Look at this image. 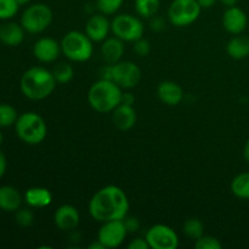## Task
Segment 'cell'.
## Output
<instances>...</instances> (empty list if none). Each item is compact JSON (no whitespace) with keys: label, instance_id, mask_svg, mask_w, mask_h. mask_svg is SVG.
Listing matches in <instances>:
<instances>
[{"label":"cell","instance_id":"1","mask_svg":"<svg viewBox=\"0 0 249 249\" xmlns=\"http://www.w3.org/2000/svg\"><path fill=\"white\" fill-rule=\"evenodd\" d=\"M129 199L125 192L116 185H108L94 194L89 202V213L94 220L106 223L123 220L129 212Z\"/></svg>","mask_w":249,"mask_h":249},{"label":"cell","instance_id":"2","mask_svg":"<svg viewBox=\"0 0 249 249\" xmlns=\"http://www.w3.org/2000/svg\"><path fill=\"white\" fill-rule=\"evenodd\" d=\"M56 82L53 71L44 67H32L22 74L19 80L21 91L27 99L32 101H40L46 99L55 90Z\"/></svg>","mask_w":249,"mask_h":249},{"label":"cell","instance_id":"3","mask_svg":"<svg viewBox=\"0 0 249 249\" xmlns=\"http://www.w3.org/2000/svg\"><path fill=\"white\" fill-rule=\"evenodd\" d=\"M122 94V88L113 80L99 79L90 87L88 102L94 111L99 113H108L121 105Z\"/></svg>","mask_w":249,"mask_h":249},{"label":"cell","instance_id":"4","mask_svg":"<svg viewBox=\"0 0 249 249\" xmlns=\"http://www.w3.org/2000/svg\"><path fill=\"white\" fill-rule=\"evenodd\" d=\"M15 130L19 140L32 146L41 143L48 135L45 121L36 112H24L18 116Z\"/></svg>","mask_w":249,"mask_h":249},{"label":"cell","instance_id":"5","mask_svg":"<svg viewBox=\"0 0 249 249\" xmlns=\"http://www.w3.org/2000/svg\"><path fill=\"white\" fill-rule=\"evenodd\" d=\"M94 41L79 31H71L61 40V51L73 62H85L90 60L94 53Z\"/></svg>","mask_w":249,"mask_h":249},{"label":"cell","instance_id":"6","mask_svg":"<svg viewBox=\"0 0 249 249\" xmlns=\"http://www.w3.org/2000/svg\"><path fill=\"white\" fill-rule=\"evenodd\" d=\"M53 18V14L50 6L43 2H36L26 7L21 15L19 23L27 33L38 34L50 27Z\"/></svg>","mask_w":249,"mask_h":249},{"label":"cell","instance_id":"7","mask_svg":"<svg viewBox=\"0 0 249 249\" xmlns=\"http://www.w3.org/2000/svg\"><path fill=\"white\" fill-rule=\"evenodd\" d=\"M202 7L197 0H173L168 9V18L175 27H189L198 19Z\"/></svg>","mask_w":249,"mask_h":249},{"label":"cell","instance_id":"8","mask_svg":"<svg viewBox=\"0 0 249 249\" xmlns=\"http://www.w3.org/2000/svg\"><path fill=\"white\" fill-rule=\"evenodd\" d=\"M111 32L123 41L134 43L142 38L145 26L139 17L130 14H121L111 21Z\"/></svg>","mask_w":249,"mask_h":249},{"label":"cell","instance_id":"9","mask_svg":"<svg viewBox=\"0 0 249 249\" xmlns=\"http://www.w3.org/2000/svg\"><path fill=\"white\" fill-rule=\"evenodd\" d=\"M150 249H177L179 247V236L170 226L156 224L151 226L145 235Z\"/></svg>","mask_w":249,"mask_h":249},{"label":"cell","instance_id":"10","mask_svg":"<svg viewBox=\"0 0 249 249\" xmlns=\"http://www.w3.org/2000/svg\"><path fill=\"white\" fill-rule=\"evenodd\" d=\"M141 79V70L131 61H119L112 65V80L122 89H133Z\"/></svg>","mask_w":249,"mask_h":249},{"label":"cell","instance_id":"11","mask_svg":"<svg viewBox=\"0 0 249 249\" xmlns=\"http://www.w3.org/2000/svg\"><path fill=\"white\" fill-rule=\"evenodd\" d=\"M128 231L123 220H111L102 223L97 233V240L105 246V248H117L124 242Z\"/></svg>","mask_w":249,"mask_h":249},{"label":"cell","instance_id":"12","mask_svg":"<svg viewBox=\"0 0 249 249\" xmlns=\"http://www.w3.org/2000/svg\"><path fill=\"white\" fill-rule=\"evenodd\" d=\"M61 53V44L49 36L38 39L33 45L34 57L43 63L53 62L57 60Z\"/></svg>","mask_w":249,"mask_h":249},{"label":"cell","instance_id":"13","mask_svg":"<svg viewBox=\"0 0 249 249\" xmlns=\"http://www.w3.org/2000/svg\"><path fill=\"white\" fill-rule=\"evenodd\" d=\"M111 32V22L104 14H92L85 24V33L92 41H104Z\"/></svg>","mask_w":249,"mask_h":249},{"label":"cell","instance_id":"14","mask_svg":"<svg viewBox=\"0 0 249 249\" xmlns=\"http://www.w3.org/2000/svg\"><path fill=\"white\" fill-rule=\"evenodd\" d=\"M248 17L246 12L238 6H231L225 10L223 15V27L226 32L233 36L243 33L247 28Z\"/></svg>","mask_w":249,"mask_h":249},{"label":"cell","instance_id":"15","mask_svg":"<svg viewBox=\"0 0 249 249\" xmlns=\"http://www.w3.org/2000/svg\"><path fill=\"white\" fill-rule=\"evenodd\" d=\"M53 223L62 231H74L80 223V214L74 206L63 204L53 213Z\"/></svg>","mask_w":249,"mask_h":249},{"label":"cell","instance_id":"16","mask_svg":"<svg viewBox=\"0 0 249 249\" xmlns=\"http://www.w3.org/2000/svg\"><path fill=\"white\" fill-rule=\"evenodd\" d=\"M24 34L26 31L21 23L7 19L0 24V43L4 45L11 48L21 45L22 41L24 40Z\"/></svg>","mask_w":249,"mask_h":249},{"label":"cell","instance_id":"17","mask_svg":"<svg viewBox=\"0 0 249 249\" xmlns=\"http://www.w3.org/2000/svg\"><path fill=\"white\" fill-rule=\"evenodd\" d=\"M136 121H138V114L134 106L121 104L112 111V122L119 130H130L135 125Z\"/></svg>","mask_w":249,"mask_h":249},{"label":"cell","instance_id":"18","mask_svg":"<svg viewBox=\"0 0 249 249\" xmlns=\"http://www.w3.org/2000/svg\"><path fill=\"white\" fill-rule=\"evenodd\" d=\"M157 95L167 106H178L184 99V90L178 83L164 80L158 85Z\"/></svg>","mask_w":249,"mask_h":249},{"label":"cell","instance_id":"19","mask_svg":"<svg viewBox=\"0 0 249 249\" xmlns=\"http://www.w3.org/2000/svg\"><path fill=\"white\" fill-rule=\"evenodd\" d=\"M125 51L124 41L122 39L117 38L116 36L112 38H107L102 41L101 45V56L104 61L109 65L119 62L122 60Z\"/></svg>","mask_w":249,"mask_h":249},{"label":"cell","instance_id":"20","mask_svg":"<svg viewBox=\"0 0 249 249\" xmlns=\"http://www.w3.org/2000/svg\"><path fill=\"white\" fill-rule=\"evenodd\" d=\"M21 192L14 186L4 185L0 186V209L7 213H14L21 208L23 201Z\"/></svg>","mask_w":249,"mask_h":249},{"label":"cell","instance_id":"21","mask_svg":"<svg viewBox=\"0 0 249 249\" xmlns=\"http://www.w3.org/2000/svg\"><path fill=\"white\" fill-rule=\"evenodd\" d=\"M23 198L32 208H45L53 203V194L45 187H31L24 192Z\"/></svg>","mask_w":249,"mask_h":249},{"label":"cell","instance_id":"22","mask_svg":"<svg viewBox=\"0 0 249 249\" xmlns=\"http://www.w3.org/2000/svg\"><path fill=\"white\" fill-rule=\"evenodd\" d=\"M226 53L233 60H243L249 56V38L236 36L229 40L226 45Z\"/></svg>","mask_w":249,"mask_h":249},{"label":"cell","instance_id":"23","mask_svg":"<svg viewBox=\"0 0 249 249\" xmlns=\"http://www.w3.org/2000/svg\"><path fill=\"white\" fill-rule=\"evenodd\" d=\"M231 192L237 198L249 199V173H241L231 181Z\"/></svg>","mask_w":249,"mask_h":249},{"label":"cell","instance_id":"24","mask_svg":"<svg viewBox=\"0 0 249 249\" xmlns=\"http://www.w3.org/2000/svg\"><path fill=\"white\" fill-rule=\"evenodd\" d=\"M134 6L139 16L143 18H151L157 15L160 6V0H135Z\"/></svg>","mask_w":249,"mask_h":249},{"label":"cell","instance_id":"25","mask_svg":"<svg viewBox=\"0 0 249 249\" xmlns=\"http://www.w3.org/2000/svg\"><path fill=\"white\" fill-rule=\"evenodd\" d=\"M18 113L16 108L9 104H0V128H9L16 124Z\"/></svg>","mask_w":249,"mask_h":249},{"label":"cell","instance_id":"26","mask_svg":"<svg viewBox=\"0 0 249 249\" xmlns=\"http://www.w3.org/2000/svg\"><path fill=\"white\" fill-rule=\"evenodd\" d=\"M182 231H184L187 237L196 241L197 238L204 235V225L199 219L190 218L185 221L184 226H182Z\"/></svg>","mask_w":249,"mask_h":249},{"label":"cell","instance_id":"27","mask_svg":"<svg viewBox=\"0 0 249 249\" xmlns=\"http://www.w3.org/2000/svg\"><path fill=\"white\" fill-rule=\"evenodd\" d=\"M53 74L58 84H67L73 79L74 70L72 66L67 62H61L56 65L53 70Z\"/></svg>","mask_w":249,"mask_h":249},{"label":"cell","instance_id":"28","mask_svg":"<svg viewBox=\"0 0 249 249\" xmlns=\"http://www.w3.org/2000/svg\"><path fill=\"white\" fill-rule=\"evenodd\" d=\"M21 5L16 0H0V19L7 21L14 18Z\"/></svg>","mask_w":249,"mask_h":249},{"label":"cell","instance_id":"29","mask_svg":"<svg viewBox=\"0 0 249 249\" xmlns=\"http://www.w3.org/2000/svg\"><path fill=\"white\" fill-rule=\"evenodd\" d=\"M124 0H96V7L101 14L109 16L114 15L123 5Z\"/></svg>","mask_w":249,"mask_h":249},{"label":"cell","instance_id":"30","mask_svg":"<svg viewBox=\"0 0 249 249\" xmlns=\"http://www.w3.org/2000/svg\"><path fill=\"white\" fill-rule=\"evenodd\" d=\"M15 219L21 228H29L34 223V214L28 208H19L15 212Z\"/></svg>","mask_w":249,"mask_h":249},{"label":"cell","instance_id":"31","mask_svg":"<svg viewBox=\"0 0 249 249\" xmlns=\"http://www.w3.org/2000/svg\"><path fill=\"white\" fill-rule=\"evenodd\" d=\"M195 248L196 249H221L223 245L218 238L213 237V236H201L197 238L195 242Z\"/></svg>","mask_w":249,"mask_h":249},{"label":"cell","instance_id":"32","mask_svg":"<svg viewBox=\"0 0 249 249\" xmlns=\"http://www.w3.org/2000/svg\"><path fill=\"white\" fill-rule=\"evenodd\" d=\"M134 51L141 57L148 56L151 53V43L143 38L138 39L136 41H134Z\"/></svg>","mask_w":249,"mask_h":249},{"label":"cell","instance_id":"33","mask_svg":"<svg viewBox=\"0 0 249 249\" xmlns=\"http://www.w3.org/2000/svg\"><path fill=\"white\" fill-rule=\"evenodd\" d=\"M123 223H124V225H125V229H126V231H128V233L138 232L139 229H140V220H139L136 216L126 215L125 218L123 219Z\"/></svg>","mask_w":249,"mask_h":249},{"label":"cell","instance_id":"34","mask_svg":"<svg viewBox=\"0 0 249 249\" xmlns=\"http://www.w3.org/2000/svg\"><path fill=\"white\" fill-rule=\"evenodd\" d=\"M150 27L152 31L155 32H162L163 29L165 28V21L164 18L160 16H153L151 17V21H150Z\"/></svg>","mask_w":249,"mask_h":249},{"label":"cell","instance_id":"35","mask_svg":"<svg viewBox=\"0 0 249 249\" xmlns=\"http://www.w3.org/2000/svg\"><path fill=\"white\" fill-rule=\"evenodd\" d=\"M128 249H150V246H148L146 238L138 237L130 241V243L128 245Z\"/></svg>","mask_w":249,"mask_h":249},{"label":"cell","instance_id":"36","mask_svg":"<svg viewBox=\"0 0 249 249\" xmlns=\"http://www.w3.org/2000/svg\"><path fill=\"white\" fill-rule=\"evenodd\" d=\"M99 79L104 80H112V65L107 63V65L102 66L99 70Z\"/></svg>","mask_w":249,"mask_h":249},{"label":"cell","instance_id":"37","mask_svg":"<svg viewBox=\"0 0 249 249\" xmlns=\"http://www.w3.org/2000/svg\"><path fill=\"white\" fill-rule=\"evenodd\" d=\"M121 104L134 106V104H135V96H134L131 92H123V94H122Z\"/></svg>","mask_w":249,"mask_h":249},{"label":"cell","instance_id":"38","mask_svg":"<svg viewBox=\"0 0 249 249\" xmlns=\"http://www.w3.org/2000/svg\"><path fill=\"white\" fill-rule=\"evenodd\" d=\"M7 169V160H6V156L4 155V152L0 151V179L5 175Z\"/></svg>","mask_w":249,"mask_h":249},{"label":"cell","instance_id":"39","mask_svg":"<svg viewBox=\"0 0 249 249\" xmlns=\"http://www.w3.org/2000/svg\"><path fill=\"white\" fill-rule=\"evenodd\" d=\"M216 1L218 0H197V2H198L202 9H211L212 6L215 5Z\"/></svg>","mask_w":249,"mask_h":249},{"label":"cell","instance_id":"40","mask_svg":"<svg viewBox=\"0 0 249 249\" xmlns=\"http://www.w3.org/2000/svg\"><path fill=\"white\" fill-rule=\"evenodd\" d=\"M89 249H106V248H105V246L102 245L99 240H96V241H94L92 243H90Z\"/></svg>","mask_w":249,"mask_h":249},{"label":"cell","instance_id":"41","mask_svg":"<svg viewBox=\"0 0 249 249\" xmlns=\"http://www.w3.org/2000/svg\"><path fill=\"white\" fill-rule=\"evenodd\" d=\"M218 1H220L223 5H225L226 7H231L235 6V5L237 4L238 0H218Z\"/></svg>","mask_w":249,"mask_h":249},{"label":"cell","instance_id":"42","mask_svg":"<svg viewBox=\"0 0 249 249\" xmlns=\"http://www.w3.org/2000/svg\"><path fill=\"white\" fill-rule=\"evenodd\" d=\"M243 157L249 163V139L247 140V142H246L245 148H243Z\"/></svg>","mask_w":249,"mask_h":249},{"label":"cell","instance_id":"43","mask_svg":"<svg viewBox=\"0 0 249 249\" xmlns=\"http://www.w3.org/2000/svg\"><path fill=\"white\" fill-rule=\"evenodd\" d=\"M17 2H18L19 5H26L28 4V2H31V0H16Z\"/></svg>","mask_w":249,"mask_h":249},{"label":"cell","instance_id":"44","mask_svg":"<svg viewBox=\"0 0 249 249\" xmlns=\"http://www.w3.org/2000/svg\"><path fill=\"white\" fill-rule=\"evenodd\" d=\"M2 142H4V134H2L1 130H0V146L2 145Z\"/></svg>","mask_w":249,"mask_h":249}]
</instances>
